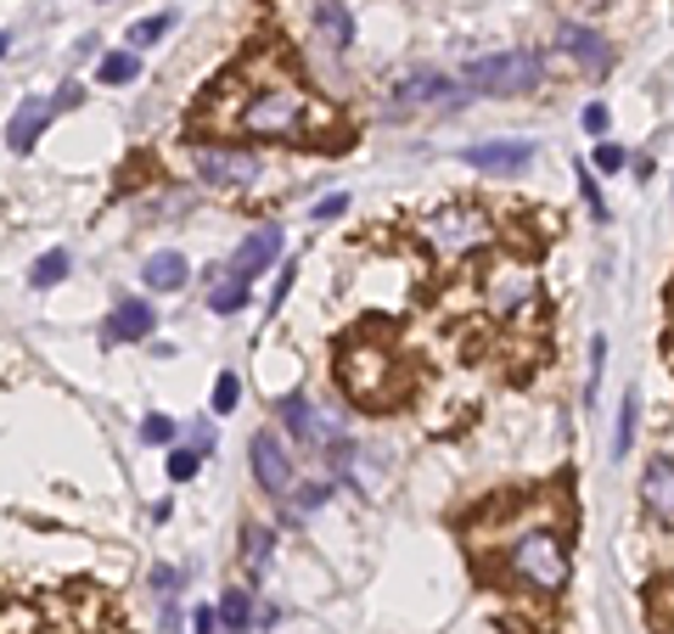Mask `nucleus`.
Returning <instances> with one entry per match:
<instances>
[{
  "label": "nucleus",
  "mask_w": 674,
  "mask_h": 634,
  "mask_svg": "<svg viewBox=\"0 0 674 634\" xmlns=\"http://www.w3.org/2000/svg\"><path fill=\"white\" fill-rule=\"evenodd\" d=\"M208 304H214V315H231V309H242V304H247V276H225V282L208 293Z\"/></svg>",
  "instance_id": "24"
},
{
  "label": "nucleus",
  "mask_w": 674,
  "mask_h": 634,
  "mask_svg": "<svg viewBox=\"0 0 674 634\" xmlns=\"http://www.w3.org/2000/svg\"><path fill=\"white\" fill-rule=\"evenodd\" d=\"M96 73H102V84H130V79L141 73V57H135V51H108Z\"/></svg>",
  "instance_id": "23"
},
{
  "label": "nucleus",
  "mask_w": 674,
  "mask_h": 634,
  "mask_svg": "<svg viewBox=\"0 0 674 634\" xmlns=\"http://www.w3.org/2000/svg\"><path fill=\"white\" fill-rule=\"evenodd\" d=\"M635 421H641V399H635V393H624V405H619V427H613V461H619V456H630Z\"/></svg>",
  "instance_id": "22"
},
{
  "label": "nucleus",
  "mask_w": 674,
  "mask_h": 634,
  "mask_svg": "<svg viewBox=\"0 0 674 634\" xmlns=\"http://www.w3.org/2000/svg\"><path fill=\"white\" fill-rule=\"evenodd\" d=\"M461 163H472L483 174H518L534 163V141H478L461 152Z\"/></svg>",
  "instance_id": "8"
},
{
  "label": "nucleus",
  "mask_w": 674,
  "mask_h": 634,
  "mask_svg": "<svg viewBox=\"0 0 674 634\" xmlns=\"http://www.w3.org/2000/svg\"><path fill=\"white\" fill-rule=\"evenodd\" d=\"M590 163H596L602 174H613V168H624L630 157H624V146H613V141H602V146H596V157H590Z\"/></svg>",
  "instance_id": "30"
},
{
  "label": "nucleus",
  "mask_w": 674,
  "mask_h": 634,
  "mask_svg": "<svg viewBox=\"0 0 674 634\" xmlns=\"http://www.w3.org/2000/svg\"><path fill=\"white\" fill-rule=\"evenodd\" d=\"M641 500H646V511H652L657 522H674V461H668V456H657V461L646 467Z\"/></svg>",
  "instance_id": "13"
},
{
  "label": "nucleus",
  "mask_w": 674,
  "mask_h": 634,
  "mask_svg": "<svg viewBox=\"0 0 674 634\" xmlns=\"http://www.w3.org/2000/svg\"><path fill=\"white\" fill-rule=\"evenodd\" d=\"M253 478H259L265 494H293V456L282 449L276 432H259V438H253Z\"/></svg>",
  "instance_id": "7"
},
{
  "label": "nucleus",
  "mask_w": 674,
  "mask_h": 634,
  "mask_svg": "<svg viewBox=\"0 0 674 634\" xmlns=\"http://www.w3.org/2000/svg\"><path fill=\"white\" fill-rule=\"evenodd\" d=\"M168 29H175V18H168V12H157V18H141V23L130 29V45H157Z\"/></svg>",
  "instance_id": "25"
},
{
  "label": "nucleus",
  "mask_w": 674,
  "mask_h": 634,
  "mask_svg": "<svg viewBox=\"0 0 674 634\" xmlns=\"http://www.w3.org/2000/svg\"><path fill=\"white\" fill-rule=\"evenodd\" d=\"M445 90H450V84H445L439 73H410V79L394 90V108H388V113L405 119V113H416V108H428L433 96H445Z\"/></svg>",
  "instance_id": "15"
},
{
  "label": "nucleus",
  "mask_w": 674,
  "mask_h": 634,
  "mask_svg": "<svg viewBox=\"0 0 674 634\" xmlns=\"http://www.w3.org/2000/svg\"><path fill=\"white\" fill-rule=\"evenodd\" d=\"M219 623H225L231 634H247V623H253V595H247V590H231V595L219 601Z\"/></svg>",
  "instance_id": "21"
},
{
  "label": "nucleus",
  "mask_w": 674,
  "mask_h": 634,
  "mask_svg": "<svg viewBox=\"0 0 674 634\" xmlns=\"http://www.w3.org/2000/svg\"><path fill=\"white\" fill-rule=\"evenodd\" d=\"M214 623H219V612H208V606L192 612V634H214Z\"/></svg>",
  "instance_id": "34"
},
{
  "label": "nucleus",
  "mask_w": 674,
  "mask_h": 634,
  "mask_svg": "<svg viewBox=\"0 0 674 634\" xmlns=\"http://www.w3.org/2000/svg\"><path fill=\"white\" fill-rule=\"evenodd\" d=\"M242 135H265V141H298L309 130H326V108L309 96L304 84L293 79H276L265 90H253V96L242 102V113L231 119Z\"/></svg>",
  "instance_id": "1"
},
{
  "label": "nucleus",
  "mask_w": 674,
  "mask_h": 634,
  "mask_svg": "<svg viewBox=\"0 0 674 634\" xmlns=\"http://www.w3.org/2000/svg\"><path fill=\"white\" fill-rule=\"evenodd\" d=\"M152 590H157V601H163V612L175 606V567H157L152 573Z\"/></svg>",
  "instance_id": "31"
},
{
  "label": "nucleus",
  "mask_w": 674,
  "mask_h": 634,
  "mask_svg": "<svg viewBox=\"0 0 674 634\" xmlns=\"http://www.w3.org/2000/svg\"><path fill=\"white\" fill-rule=\"evenodd\" d=\"M315 29L331 51H349L355 45V12L349 7H337V0H326V7H315Z\"/></svg>",
  "instance_id": "17"
},
{
  "label": "nucleus",
  "mask_w": 674,
  "mask_h": 634,
  "mask_svg": "<svg viewBox=\"0 0 674 634\" xmlns=\"http://www.w3.org/2000/svg\"><path fill=\"white\" fill-rule=\"evenodd\" d=\"M282 421H287V432L293 438H304V443H337V421L331 416H320L309 399H282Z\"/></svg>",
  "instance_id": "10"
},
{
  "label": "nucleus",
  "mask_w": 674,
  "mask_h": 634,
  "mask_svg": "<svg viewBox=\"0 0 674 634\" xmlns=\"http://www.w3.org/2000/svg\"><path fill=\"white\" fill-rule=\"evenodd\" d=\"M534 298V276L529 269H500V276L489 282V304H494V315H512L518 304H529Z\"/></svg>",
  "instance_id": "16"
},
{
  "label": "nucleus",
  "mask_w": 674,
  "mask_h": 634,
  "mask_svg": "<svg viewBox=\"0 0 674 634\" xmlns=\"http://www.w3.org/2000/svg\"><path fill=\"white\" fill-rule=\"evenodd\" d=\"M584 130H590V135H602V130H607V108H602V102H590V108H584Z\"/></svg>",
  "instance_id": "33"
},
{
  "label": "nucleus",
  "mask_w": 674,
  "mask_h": 634,
  "mask_svg": "<svg viewBox=\"0 0 674 634\" xmlns=\"http://www.w3.org/2000/svg\"><path fill=\"white\" fill-rule=\"evenodd\" d=\"M68 269H73V258H68V247H51V253H40L34 258V269H29V287H57L62 276H68Z\"/></svg>",
  "instance_id": "20"
},
{
  "label": "nucleus",
  "mask_w": 674,
  "mask_h": 634,
  "mask_svg": "<svg viewBox=\"0 0 674 634\" xmlns=\"http://www.w3.org/2000/svg\"><path fill=\"white\" fill-rule=\"evenodd\" d=\"M270 551H276L270 528H242V562H247L253 579H265V573H270Z\"/></svg>",
  "instance_id": "19"
},
{
  "label": "nucleus",
  "mask_w": 674,
  "mask_h": 634,
  "mask_svg": "<svg viewBox=\"0 0 674 634\" xmlns=\"http://www.w3.org/2000/svg\"><path fill=\"white\" fill-rule=\"evenodd\" d=\"M141 438L146 443H168V438H175V421H168V416H146L141 421Z\"/></svg>",
  "instance_id": "29"
},
{
  "label": "nucleus",
  "mask_w": 674,
  "mask_h": 634,
  "mask_svg": "<svg viewBox=\"0 0 674 634\" xmlns=\"http://www.w3.org/2000/svg\"><path fill=\"white\" fill-rule=\"evenodd\" d=\"M51 113H57V102L29 96V102L12 113V124H7V146H12V152H34V141H40V130L51 124Z\"/></svg>",
  "instance_id": "12"
},
{
  "label": "nucleus",
  "mask_w": 674,
  "mask_h": 634,
  "mask_svg": "<svg viewBox=\"0 0 674 634\" xmlns=\"http://www.w3.org/2000/svg\"><path fill=\"white\" fill-rule=\"evenodd\" d=\"M293 500H298V517H309V511H320V505L331 500V489H326V483H304ZM293 500H287V505H293Z\"/></svg>",
  "instance_id": "27"
},
{
  "label": "nucleus",
  "mask_w": 674,
  "mask_h": 634,
  "mask_svg": "<svg viewBox=\"0 0 674 634\" xmlns=\"http://www.w3.org/2000/svg\"><path fill=\"white\" fill-rule=\"evenodd\" d=\"M506 567H512L529 590L556 595L568 584V539L556 528H523L506 539Z\"/></svg>",
  "instance_id": "2"
},
{
  "label": "nucleus",
  "mask_w": 674,
  "mask_h": 634,
  "mask_svg": "<svg viewBox=\"0 0 674 634\" xmlns=\"http://www.w3.org/2000/svg\"><path fill=\"white\" fill-rule=\"evenodd\" d=\"M197 467H203V449H175V456H168V478L175 483H192Z\"/></svg>",
  "instance_id": "26"
},
{
  "label": "nucleus",
  "mask_w": 674,
  "mask_h": 634,
  "mask_svg": "<svg viewBox=\"0 0 674 634\" xmlns=\"http://www.w3.org/2000/svg\"><path fill=\"white\" fill-rule=\"evenodd\" d=\"M282 253V231H253V236H242V247L231 253V276H265L270 269V258Z\"/></svg>",
  "instance_id": "11"
},
{
  "label": "nucleus",
  "mask_w": 674,
  "mask_h": 634,
  "mask_svg": "<svg viewBox=\"0 0 674 634\" xmlns=\"http://www.w3.org/2000/svg\"><path fill=\"white\" fill-rule=\"evenodd\" d=\"M540 79H545L540 51H494L467 68V84L483 96H529V90H540Z\"/></svg>",
  "instance_id": "3"
},
{
  "label": "nucleus",
  "mask_w": 674,
  "mask_h": 634,
  "mask_svg": "<svg viewBox=\"0 0 674 634\" xmlns=\"http://www.w3.org/2000/svg\"><path fill=\"white\" fill-rule=\"evenodd\" d=\"M236 399H242V382H236V377H231V371H225V377H219V382H214V410H219V416H225V410H236Z\"/></svg>",
  "instance_id": "28"
},
{
  "label": "nucleus",
  "mask_w": 674,
  "mask_h": 634,
  "mask_svg": "<svg viewBox=\"0 0 674 634\" xmlns=\"http://www.w3.org/2000/svg\"><path fill=\"white\" fill-rule=\"evenodd\" d=\"M186 276H192V269H186V258H181L175 247H163V253H152V258L141 264V282H146L152 293H181Z\"/></svg>",
  "instance_id": "14"
},
{
  "label": "nucleus",
  "mask_w": 674,
  "mask_h": 634,
  "mask_svg": "<svg viewBox=\"0 0 674 634\" xmlns=\"http://www.w3.org/2000/svg\"><path fill=\"white\" fill-rule=\"evenodd\" d=\"M197 180L214 192H247L259 180V157L253 152H236V146H197Z\"/></svg>",
  "instance_id": "6"
},
{
  "label": "nucleus",
  "mask_w": 674,
  "mask_h": 634,
  "mask_svg": "<svg viewBox=\"0 0 674 634\" xmlns=\"http://www.w3.org/2000/svg\"><path fill=\"white\" fill-rule=\"evenodd\" d=\"M421 236H428V247L439 258H461V253H478L489 242V219L467 203H450L439 214H428V225H421Z\"/></svg>",
  "instance_id": "4"
},
{
  "label": "nucleus",
  "mask_w": 674,
  "mask_h": 634,
  "mask_svg": "<svg viewBox=\"0 0 674 634\" xmlns=\"http://www.w3.org/2000/svg\"><path fill=\"white\" fill-rule=\"evenodd\" d=\"M146 331H152V309H146L141 298H124V304L108 315V337H113V342H141Z\"/></svg>",
  "instance_id": "18"
},
{
  "label": "nucleus",
  "mask_w": 674,
  "mask_h": 634,
  "mask_svg": "<svg viewBox=\"0 0 674 634\" xmlns=\"http://www.w3.org/2000/svg\"><path fill=\"white\" fill-rule=\"evenodd\" d=\"M556 45L584 68V73H607L613 68V51H607V40L596 34V29H584V23H562L556 29Z\"/></svg>",
  "instance_id": "9"
},
{
  "label": "nucleus",
  "mask_w": 674,
  "mask_h": 634,
  "mask_svg": "<svg viewBox=\"0 0 674 634\" xmlns=\"http://www.w3.org/2000/svg\"><path fill=\"white\" fill-rule=\"evenodd\" d=\"M344 208H349V197H344V192H337V197H320V203H315V219H337Z\"/></svg>",
  "instance_id": "32"
},
{
  "label": "nucleus",
  "mask_w": 674,
  "mask_h": 634,
  "mask_svg": "<svg viewBox=\"0 0 674 634\" xmlns=\"http://www.w3.org/2000/svg\"><path fill=\"white\" fill-rule=\"evenodd\" d=\"M344 388H349V399H360V405H388L394 399V388H388V371H394V359L377 348V342H349L344 348Z\"/></svg>",
  "instance_id": "5"
}]
</instances>
